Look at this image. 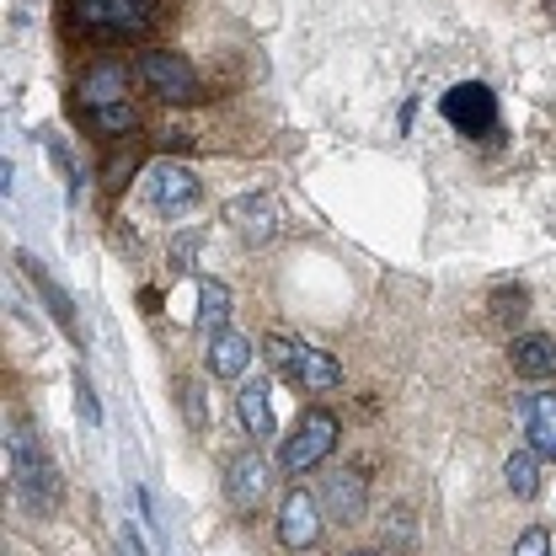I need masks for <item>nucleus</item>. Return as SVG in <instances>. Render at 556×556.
<instances>
[{
  "mask_svg": "<svg viewBox=\"0 0 556 556\" xmlns=\"http://www.w3.org/2000/svg\"><path fill=\"white\" fill-rule=\"evenodd\" d=\"M5 444H11V486H16V503H22L27 514H38V519L60 514L65 477H60V466L43 455L38 433L22 428V422H11V439H5Z\"/></svg>",
  "mask_w": 556,
  "mask_h": 556,
  "instance_id": "1",
  "label": "nucleus"
},
{
  "mask_svg": "<svg viewBox=\"0 0 556 556\" xmlns=\"http://www.w3.org/2000/svg\"><path fill=\"white\" fill-rule=\"evenodd\" d=\"M263 353H268V364H274L278 375H283L289 386H300L305 396H327V391H338V380H343V369H338L332 353L300 343V338L274 332V338H263Z\"/></svg>",
  "mask_w": 556,
  "mask_h": 556,
  "instance_id": "2",
  "label": "nucleus"
},
{
  "mask_svg": "<svg viewBox=\"0 0 556 556\" xmlns=\"http://www.w3.org/2000/svg\"><path fill=\"white\" fill-rule=\"evenodd\" d=\"M139 193H144V204L155 208L161 219H182V214H193V208H199L204 182H199L182 161H150V166H144V177H139Z\"/></svg>",
  "mask_w": 556,
  "mask_h": 556,
  "instance_id": "3",
  "label": "nucleus"
},
{
  "mask_svg": "<svg viewBox=\"0 0 556 556\" xmlns=\"http://www.w3.org/2000/svg\"><path fill=\"white\" fill-rule=\"evenodd\" d=\"M150 11H155V0H70L75 27L86 38H108V43L144 33L150 27Z\"/></svg>",
  "mask_w": 556,
  "mask_h": 556,
  "instance_id": "4",
  "label": "nucleus"
},
{
  "mask_svg": "<svg viewBox=\"0 0 556 556\" xmlns=\"http://www.w3.org/2000/svg\"><path fill=\"white\" fill-rule=\"evenodd\" d=\"M332 444H338V417L327 413V407H311V413L300 417V428L283 439L278 471H283V477H305V471H316V466L332 455Z\"/></svg>",
  "mask_w": 556,
  "mask_h": 556,
  "instance_id": "5",
  "label": "nucleus"
},
{
  "mask_svg": "<svg viewBox=\"0 0 556 556\" xmlns=\"http://www.w3.org/2000/svg\"><path fill=\"white\" fill-rule=\"evenodd\" d=\"M439 113H444V124H450L455 135H466V139L497 135V97H492V86H482V80L450 86V91L439 97Z\"/></svg>",
  "mask_w": 556,
  "mask_h": 556,
  "instance_id": "6",
  "label": "nucleus"
},
{
  "mask_svg": "<svg viewBox=\"0 0 556 556\" xmlns=\"http://www.w3.org/2000/svg\"><path fill=\"white\" fill-rule=\"evenodd\" d=\"M321 497H316V486H283V503H278V541L289 546V552H311L316 541H321Z\"/></svg>",
  "mask_w": 556,
  "mask_h": 556,
  "instance_id": "7",
  "label": "nucleus"
},
{
  "mask_svg": "<svg viewBox=\"0 0 556 556\" xmlns=\"http://www.w3.org/2000/svg\"><path fill=\"white\" fill-rule=\"evenodd\" d=\"M139 80H144L166 108H188V102L199 97V70L188 65L182 54H166V49H155V54L139 60Z\"/></svg>",
  "mask_w": 556,
  "mask_h": 556,
  "instance_id": "8",
  "label": "nucleus"
},
{
  "mask_svg": "<svg viewBox=\"0 0 556 556\" xmlns=\"http://www.w3.org/2000/svg\"><path fill=\"white\" fill-rule=\"evenodd\" d=\"M225 225L247 241V247H268L278 230H283V208L274 193H241L225 204Z\"/></svg>",
  "mask_w": 556,
  "mask_h": 556,
  "instance_id": "9",
  "label": "nucleus"
},
{
  "mask_svg": "<svg viewBox=\"0 0 556 556\" xmlns=\"http://www.w3.org/2000/svg\"><path fill=\"white\" fill-rule=\"evenodd\" d=\"M274 492V466L257 455V450H241L230 466H225V497L241 508V514H252V508H263V497Z\"/></svg>",
  "mask_w": 556,
  "mask_h": 556,
  "instance_id": "10",
  "label": "nucleus"
},
{
  "mask_svg": "<svg viewBox=\"0 0 556 556\" xmlns=\"http://www.w3.org/2000/svg\"><path fill=\"white\" fill-rule=\"evenodd\" d=\"M316 497H321V514L332 525H353L364 514V503H369V482H364V471L338 466V471H327V482L316 486Z\"/></svg>",
  "mask_w": 556,
  "mask_h": 556,
  "instance_id": "11",
  "label": "nucleus"
},
{
  "mask_svg": "<svg viewBox=\"0 0 556 556\" xmlns=\"http://www.w3.org/2000/svg\"><path fill=\"white\" fill-rule=\"evenodd\" d=\"M508 364H514L519 380L546 386V380H556V338H546V332H519L514 348H508Z\"/></svg>",
  "mask_w": 556,
  "mask_h": 556,
  "instance_id": "12",
  "label": "nucleus"
},
{
  "mask_svg": "<svg viewBox=\"0 0 556 556\" xmlns=\"http://www.w3.org/2000/svg\"><path fill=\"white\" fill-rule=\"evenodd\" d=\"M236 422L252 439L274 433V386L268 380H236Z\"/></svg>",
  "mask_w": 556,
  "mask_h": 556,
  "instance_id": "13",
  "label": "nucleus"
},
{
  "mask_svg": "<svg viewBox=\"0 0 556 556\" xmlns=\"http://www.w3.org/2000/svg\"><path fill=\"white\" fill-rule=\"evenodd\" d=\"M519 422H525V444L541 450L546 460H556V391L525 396L519 402Z\"/></svg>",
  "mask_w": 556,
  "mask_h": 556,
  "instance_id": "14",
  "label": "nucleus"
},
{
  "mask_svg": "<svg viewBox=\"0 0 556 556\" xmlns=\"http://www.w3.org/2000/svg\"><path fill=\"white\" fill-rule=\"evenodd\" d=\"M124 80H129V70L118 65V60H102V65H91L86 75H80V86H75V108L124 102Z\"/></svg>",
  "mask_w": 556,
  "mask_h": 556,
  "instance_id": "15",
  "label": "nucleus"
},
{
  "mask_svg": "<svg viewBox=\"0 0 556 556\" xmlns=\"http://www.w3.org/2000/svg\"><path fill=\"white\" fill-rule=\"evenodd\" d=\"M247 364H252V338H247L241 327H225L219 338H208V369H214L219 380H241Z\"/></svg>",
  "mask_w": 556,
  "mask_h": 556,
  "instance_id": "16",
  "label": "nucleus"
},
{
  "mask_svg": "<svg viewBox=\"0 0 556 556\" xmlns=\"http://www.w3.org/2000/svg\"><path fill=\"white\" fill-rule=\"evenodd\" d=\"M230 283L225 278H199V332L204 338H219L230 327Z\"/></svg>",
  "mask_w": 556,
  "mask_h": 556,
  "instance_id": "17",
  "label": "nucleus"
},
{
  "mask_svg": "<svg viewBox=\"0 0 556 556\" xmlns=\"http://www.w3.org/2000/svg\"><path fill=\"white\" fill-rule=\"evenodd\" d=\"M80 124L97 139H124L139 129V113L129 102H97V108H80Z\"/></svg>",
  "mask_w": 556,
  "mask_h": 556,
  "instance_id": "18",
  "label": "nucleus"
},
{
  "mask_svg": "<svg viewBox=\"0 0 556 556\" xmlns=\"http://www.w3.org/2000/svg\"><path fill=\"white\" fill-rule=\"evenodd\" d=\"M16 263H22V274H33V283H38V294H43V305H49V311H54V321H60V332H70V338H80V332H75V305L65 300V289H60V283L49 278V268H43L38 257H27V252H22Z\"/></svg>",
  "mask_w": 556,
  "mask_h": 556,
  "instance_id": "19",
  "label": "nucleus"
},
{
  "mask_svg": "<svg viewBox=\"0 0 556 556\" xmlns=\"http://www.w3.org/2000/svg\"><path fill=\"white\" fill-rule=\"evenodd\" d=\"M541 460H546V455H541V450H530V444H525V450H514V455L503 460V482H508L514 497H525V503H530V497H541Z\"/></svg>",
  "mask_w": 556,
  "mask_h": 556,
  "instance_id": "20",
  "label": "nucleus"
},
{
  "mask_svg": "<svg viewBox=\"0 0 556 556\" xmlns=\"http://www.w3.org/2000/svg\"><path fill=\"white\" fill-rule=\"evenodd\" d=\"M492 316H497V327H519L530 316V289L525 283H503L492 294Z\"/></svg>",
  "mask_w": 556,
  "mask_h": 556,
  "instance_id": "21",
  "label": "nucleus"
},
{
  "mask_svg": "<svg viewBox=\"0 0 556 556\" xmlns=\"http://www.w3.org/2000/svg\"><path fill=\"white\" fill-rule=\"evenodd\" d=\"M177 402H182V422H188V428H204V422H208L204 386H199L193 375H182V380H177Z\"/></svg>",
  "mask_w": 556,
  "mask_h": 556,
  "instance_id": "22",
  "label": "nucleus"
},
{
  "mask_svg": "<svg viewBox=\"0 0 556 556\" xmlns=\"http://www.w3.org/2000/svg\"><path fill=\"white\" fill-rule=\"evenodd\" d=\"M70 380H75V413H80V422H86V428H97V422H102V402H97V391H91L86 369H75Z\"/></svg>",
  "mask_w": 556,
  "mask_h": 556,
  "instance_id": "23",
  "label": "nucleus"
},
{
  "mask_svg": "<svg viewBox=\"0 0 556 556\" xmlns=\"http://www.w3.org/2000/svg\"><path fill=\"white\" fill-rule=\"evenodd\" d=\"M508 556H552V530H546V525H530V530L514 541Z\"/></svg>",
  "mask_w": 556,
  "mask_h": 556,
  "instance_id": "24",
  "label": "nucleus"
},
{
  "mask_svg": "<svg viewBox=\"0 0 556 556\" xmlns=\"http://www.w3.org/2000/svg\"><path fill=\"white\" fill-rule=\"evenodd\" d=\"M413 541H417V519L407 525V508H396V514H391V525H386V546H402V552H407Z\"/></svg>",
  "mask_w": 556,
  "mask_h": 556,
  "instance_id": "25",
  "label": "nucleus"
},
{
  "mask_svg": "<svg viewBox=\"0 0 556 556\" xmlns=\"http://www.w3.org/2000/svg\"><path fill=\"white\" fill-rule=\"evenodd\" d=\"M113 556H150L144 552V535H139L135 525H118L113 530Z\"/></svg>",
  "mask_w": 556,
  "mask_h": 556,
  "instance_id": "26",
  "label": "nucleus"
},
{
  "mask_svg": "<svg viewBox=\"0 0 556 556\" xmlns=\"http://www.w3.org/2000/svg\"><path fill=\"white\" fill-rule=\"evenodd\" d=\"M135 166H139V155H124L118 166H108V188H124V182L135 177Z\"/></svg>",
  "mask_w": 556,
  "mask_h": 556,
  "instance_id": "27",
  "label": "nucleus"
},
{
  "mask_svg": "<svg viewBox=\"0 0 556 556\" xmlns=\"http://www.w3.org/2000/svg\"><path fill=\"white\" fill-rule=\"evenodd\" d=\"M193 247H199V236H182V241H177V252H172V268H177V274H188V263H193Z\"/></svg>",
  "mask_w": 556,
  "mask_h": 556,
  "instance_id": "28",
  "label": "nucleus"
},
{
  "mask_svg": "<svg viewBox=\"0 0 556 556\" xmlns=\"http://www.w3.org/2000/svg\"><path fill=\"white\" fill-rule=\"evenodd\" d=\"M348 556H380V552H348Z\"/></svg>",
  "mask_w": 556,
  "mask_h": 556,
  "instance_id": "29",
  "label": "nucleus"
},
{
  "mask_svg": "<svg viewBox=\"0 0 556 556\" xmlns=\"http://www.w3.org/2000/svg\"><path fill=\"white\" fill-rule=\"evenodd\" d=\"M546 5H552V11H556V0H546Z\"/></svg>",
  "mask_w": 556,
  "mask_h": 556,
  "instance_id": "30",
  "label": "nucleus"
}]
</instances>
